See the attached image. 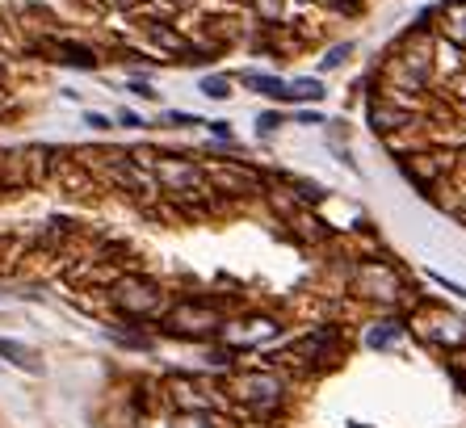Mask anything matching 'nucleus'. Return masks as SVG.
Wrapping results in <instances>:
<instances>
[{
    "label": "nucleus",
    "mask_w": 466,
    "mask_h": 428,
    "mask_svg": "<svg viewBox=\"0 0 466 428\" xmlns=\"http://www.w3.org/2000/svg\"><path fill=\"white\" fill-rule=\"evenodd\" d=\"M130 93H135V97H143V101H156V97H160L152 85H143V80H135V85H130Z\"/></svg>",
    "instance_id": "24"
},
{
    "label": "nucleus",
    "mask_w": 466,
    "mask_h": 428,
    "mask_svg": "<svg viewBox=\"0 0 466 428\" xmlns=\"http://www.w3.org/2000/svg\"><path fill=\"white\" fill-rule=\"evenodd\" d=\"M412 332L424 336L429 344H437V349H445V353H454V349L466 344V320L458 311L424 302V307H416V315H412Z\"/></svg>",
    "instance_id": "4"
},
{
    "label": "nucleus",
    "mask_w": 466,
    "mask_h": 428,
    "mask_svg": "<svg viewBox=\"0 0 466 428\" xmlns=\"http://www.w3.org/2000/svg\"><path fill=\"white\" fill-rule=\"evenodd\" d=\"M118 122H122V127H143V118H139V114H130V109H122Z\"/></svg>",
    "instance_id": "29"
},
{
    "label": "nucleus",
    "mask_w": 466,
    "mask_h": 428,
    "mask_svg": "<svg viewBox=\"0 0 466 428\" xmlns=\"http://www.w3.org/2000/svg\"><path fill=\"white\" fill-rule=\"evenodd\" d=\"M294 193H299V202H319V198H324V185H315V181H294Z\"/></svg>",
    "instance_id": "21"
},
{
    "label": "nucleus",
    "mask_w": 466,
    "mask_h": 428,
    "mask_svg": "<svg viewBox=\"0 0 466 428\" xmlns=\"http://www.w3.org/2000/svg\"><path fill=\"white\" fill-rule=\"evenodd\" d=\"M400 332H403V323H395V320L374 323L370 328V349H390V344L400 341Z\"/></svg>",
    "instance_id": "18"
},
{
    "label": "nucleus",
    "mask_w": 466,
    "mask_h": 428,
    "mask_svg": "<svg viewBox=\"0 0 466 428\" xmlns=\"http://www.w3.org/2000/svg\"><path fill=\"white\" fill-rule=\"evenodd\" d=\"M349 290L366 302H379V307H400L408 299V281L390 260H361L349 278Z\"/></svg>",
    "instance_id": "1"
},
{
    "label": "nucleus",
    "mask_w": 466,
    "mask_h": 428,
    "mask_svg": "<svg viewBox=\"0 0 466 428\" xmlns=\"http://www.w3.org/2000/svg\"><path fill=\"white\" fill-rule=\"evenodd\" d=\"M349 428H366V424H358V420H353V424H349Z\"/></svg>",
    "instance_id": "31"
},
{
    "label": "nucleus",
    "mask_w": 466,
    "mask_h": 428,
    "mask_svg": "<svg viewBox=\"0 0 466 428\" xmlns=\"http://www.w3.org/2000/svg\"><path fill=\"white\" fill-rule=\"evenodd\" d=\"M85 122H88L93 130H109V118H106V114H85Z\"/></svg>",
    "instance_id": "26"
},
{
    "label": "nucleus",
    "mask_w": 466,
    "mask_h": 428,
    "mask_svg": "<svg viewBox=\"0 0 466 428\" xmlns=\"http://www.w3.org/2000/svg\"><path fill=\"white\" fill-rule=\"evenodd\" d=\"M173 428H223L210 412H181V416L173 420Z\"/></svg>",
    "instance_id": "19"
},
{
    "label": "nucleus",
    "mask_w": 466,
    "mask_h": 428,
    "mask_svg": "<svg viewBox=\"0 0 466 428\" xmlns=\"http://www.w3.org/2000/svg\"><path fill=\"white\" fill-rule=\"evenodd\" d=\"M147 34H152V43L164 46V51H173V55H189V43H185L177 30H168L164 22H147Z\"/></svg>",
    "instance_id": "15"
},
{
    "label": "nucleus",
    "mask_w": 466,
    "mask_h": 428,
    "mask_svg": "<svg viewBox=\"0 0 466 428\" xmlns=\"http://www.w3.org/2000/svg\"><path fill=\"white\" fill-rule=\"evenodd\" d=\"M282 101H324V85L311 80V76H307V80H290Z\"/></svg>",
    "instance_id": "17"
},
{
    "label": "nucleus",
    "mask_w": 466,
    "mask_h": 428,
    "mask_svg": "<svg viewBox=\"0 0 466 428\" xmlns=\"http://www.w3.org/2000/svg\"><path fill=\"white\" fill-rule=\"evenodd\" d=\"M173 5H189V0H173Z\"/></svg>",
    "instance_id": "32"
},
{
    "label": "nucleus",
    "mask_w": 466,
    "mask_h": 428,
    "mask_svg": "<svg viewBox=\"0 0 466 428\" xmlns=\"http://www.w3.org/2000/svg\"><path fill=\"white\" fill-rule=\"evenodd\" d=\"M244 85H248L252 93H260V97H273V101H282V97H286V80H278V76L248 72V76H244Z\"/></svg>",
    "instance_id": "16"
},
{
    "label": "nucleus",
    "mask_w": 466,
    "mask_h": 428,
    "mask_svg": "<svg viewBox=\"0 0 466 428\" xmlns=\"http://www.w3.org/2000/svg\"><path fill=\"white\" fill-rule=\"evenodd\" d=\"M278 332H282V323L273 320V315H248V320H231V323L218 328V336H223V344H228L231 353H239V349H257V344H269Z\"/></svg>",
    "instance_id": "7"
},
{
    "label": "nucleus",
    "mask_w": 466,
    "mask_h": 428,
    "mask_svg": "<svg viewBox=\"0 0 466 428\" xmlns=\"http://www.w3.org/2000/svg\"><path fill=\"white\" fill-rule=\"evenodd\" d=\"M257 127H260V135H273V130L282 127V118H278V114H260Z\"/></svg>",
    "instance_id": "23"
},
{
    "label": "nucleus",
    "mask_w": 466,
    "mask_h": 428,
    "mask_svg": "<svg viewBox=\"0 0 466 428\" xmlns=\"http://www.w3.org/2000/svg\"><path fill=\"white\" fill-rule=\"evenodd\" d=\"M441 34L454 46H466V0H450L441 9Z\"/></svg>",
    "instance_id": "11"
},
{
    "label": "nucleus",
    "mask_w": 466,
    "mask_h": 428,
    "mask_svg": "<svg viewBox=\"0 0 466 428\" xmlns=\"http://www.w3.org/2000/svg\"><path fill=\"white\" fill-rule=\"evenodd\" d=\"M55 55H59V64H67V67H85V72L97 67V55L80 43H55Z\"/></svg>",
    "instance_id": "13"
},
{
    "label": "nucleus",
    "mask_w": 466,
    "mask_h": 428,
    "mask_svg": "<svg viewBox=\"0 0 466 428\" xmlns=\"http://www.w3.org/2000/svg\"><path fill=\"white\" fill-rule=\"evenodd\" d=\"M210 135H215V139H228V143H231V127H228V122H210Z\"/></svg>",
    "instance_id": "28"
},
{
    "label": "nucleus",
    "mask_w": 466,
    "mask_h": 428,
    "mask_svg": "<svg viewBox=\"0 0 466 428\" xmlns=\"http://www.w3.org/2000/svg\"><path fill=\"white\" fill-rule=\"evenodd\" d=\"M231 395L244 407H252V412H273L286 399V378L273 374V370H244L231 382Z\"/></svg>",
    "instance_id": "5"
},
{
    "label": "nucleus",
    "mask_w": 466,
    "mask_h": 428,
    "mask_svg": "<svg viewBox=\"0 0 466 428\" xmlns=\"http://www.w3.org/2000/svg\"><path fill=\"white\" fill-rule=\"evenodd\" d=\"M202 97H210V101H228V97H231V80H228V76H207V80H202Z\"/></svg>",
    "instance_id": "20"
},
{
    "label": "nucleus",
    "mask_w": 466,
    "mask_h": 428,
    "mask_svg": "<svg viewBox=\"0 0 466 428\" xmlns=\"http://www.w3.org/2000/svg\"><path fill=\"white\" fill-rule=\"evenodd\" d=\"M156 181L168 193H194L198 185L207 181V172L194 168L189 160H177V156H160V160H156Z\"/></svg>",
    "instance_id": "9"
},
{
    "label": "nucleus",
    "mask_w": 466,
    "mask_h": 428,
    "mask_svg": "<svg viewBox=\"0 0 466 428\" xmlns=\"http://www.w3.org/2000/svg\"><path fill=\"white\" fill-rule=\"evenodd\" d=\"M109 299H114V307H118L122 315H130V320H156V315L164 311L160 281L143 278V273H127V278H118L114 290H109Z\"/></svg>",
    "instance_id": "3"
},
{
    "label": "nucleus",
    "mask_w": 466,
    "mask_h": 428,
    "mask_svg": "<svg viewBox=\"0 0 466 428\" xmlns=\"http://www.w3.org/2000/svg\"><path fill=\"white\" fill-rule=\"evenodd\" d=\"M349 55H353V46H332V51H328L324 55V64H319V67H324V72H332V67H340V64H345V59H349Z\"/></svg>",
    "instance_id": "22"
},
{
    "label": "nucleus",
    "mask_w": 466,
    "mask_h": 428,
    "mask_svg": "<svg viewBox=\"0 0 466 428\" xmlns=\"http://www.w3.org/2000/svg\"><path fill=\"white\" fill-rule=\"evenodd\" d=\"M0 357H5L9 365H17V370L43 374V362H38V353H34L30 344H22V341H5V336H0Z\"/></svg>",
    "instance_id": "12"
},
{
    "label": "nucleus",
    "mask_w": 466,
    "mask_h": 428,
    "mask_svg": "<svg viewBox=\"0 0 466 428\" xmlns=\"http://www.w3.org/2000/svg\"><path fill=\"white\" fill-rule=\"evenodd\" d=\"M218 328H223V311L207 299H181L164 315V332L181 341H207V336H218Z\"/></svg>",
    "instance_id": "2"
},
{
    "label": "nucleus",
    "mask_w": 466,
    "mask_h": 428,
    "mask_svg": "<svg viewBox=\"0 0 466 428\" xmlns=\"http://www.w3.org/2000/svg\"><path fill=\"white\" fill-rule=\"evenodd\" d=\"M168 122H177V127H202L194 114H168Z\"/></svg>",
    "instance_id": "27"
},
{
    "label": "nucleus",
    "mask_w": 466,
    "mask_h": 428,
    "mask_svg": "<svg viewBox=\"0 0 466 428\" xmlns=\"http://www.w3.org/2000/svg\"><path fill=\"white\" fill-rule=\"evenodd\" d=\"M403 172H408V177H416V185H420V189H429V185H433V177H441V172H445V164L433 160V156H416V160L403 164Z\"/></svg>",
    "instance_id": "14"
},
{
    "label": "nucleus",
    "mask_w": 466,
    "mask_h": 428,
    "mask_svg": "<svg viewBox=\"0 0 466 428\" xmlns=\"http://www.w3.org/2000/svg\"><path fill=\"white\" fill-rule=\"evenodd\" d=\"M114 5H127V9H130V5H135V0H114Z\"/></svg>",
    "instance_id": "30"
},
{
    "label": "nucleus",
    "mask_w": 466,
    "mask_h": 428,
    "mask_svg": "<svg viewBox=\"0 0 466 428\" xmlns=\"http://www.w3.org/2000/svg\"><path fill=\"white\" fill-rule=\"evenodd\" d=\"M340 349H345V336H340V328H311L307 336H299V341L286 349V357L290 362H303V365H337Z\"/></svg>",
    "instance_id": "6"
},
{
    "label": "nucleus",
    "mask_w": 466,
    "mask_h": 428,
    "mask_svg": "<svg viewBox=\"0 0 466 428\" xmlns=\"http://www.w3.org/2000/svg\"><path fill=\"white\" fill-rule=\"evenodd\" d=\"M412 122V109L387 106V101H370V127L374 130H400Z\"/></svg>",
    "instance_id": "10"
},
{
    "label": "nucleus",
    "mask_w": 466,
    "mask_h": 428,
    "mask_svg": "<svg viewBox=\"0 0 466 428\" xmlns=\"http://www.w3.org/2000/svg\"><path fill=\"white\" fill-rule=\"evenodd\" d=\"M433 281H437V286H441V290H445V294H458V299H466V286H458V281H445V278H441V273H437V278H433Z\"/></svg>",
    "instance_id": "25"
},
{
    "label": "nucleus",
    "mask_w": 466,
    "mask_h": 428,
    "mask_svg": "<svg viewBox=\"0 0 466 428\" xmlns=\"http://www.w3.org/2000/svg\"><path fill=\"white\" fill-rule=\"evenodd\" d=\"M429 76H433V59H429V51H412V55H395L387 67V80L395 88H412V93H420L424 85H429Z\"/></svg>",
    "instance_id": "8"
}]
</instances>
